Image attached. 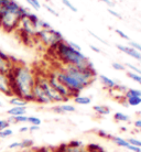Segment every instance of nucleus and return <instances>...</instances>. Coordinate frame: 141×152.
Returning a JSON list of instances; mask_svg holds the SVG:
<instances>
[{
  "label": "nucleus",
  "instance_id": "f257e3e1",
  "mask_svg": "<svg viewBox=\"0 0 141 152\" xmlns=\"http://www.w3.org/2000/svg\"><path fill=\"white\" fill-rule=\"evenodd\" d=\"M12 95L21 97L28 104L33 103L32 91L35 85V74L32 69L20 62L15 63L11 71L8 73Z\"/></svg>",
  "mask_w": 141,
  "mask_h": 152
},
{
  "label": "nucleus",
  "instance_id": "f03ea898",
  "mask_svg": "<svg viewBox=\"0 0 141 152\" xmlns=\"http://www.w3.org/2000/svg\"><path fill=\"white\" fill-rule=\"evenodd\" d=\"M28 10L22 6H20L17 1L10 0L7 4L6 11L0 17V28L7 32L11 33L18 29L20 21L23 17L28 15Z\"/></svg>",
  "mask_w": 141,
  "mask_h": 152
},
{
  "label": "nucleus",
  "instance_id": "7ed1b4c3",
  "mask_svg": "<svg viewBox=\"0 0 141 152\" xmlns=\"http://www.w3.org/2000/svg\"><path fill=\"white\" fill-rule=\"evenodd\" d=\"M50 50H53L58 60L62 61L64 65H74V66H87L89 65L88 58L85 56L80 51L72 49L67 44V42L64 40L58 42L53 46H51Z\"/></svg>",
  "mask_w": 141,
  "mask_h": 152
},
{
  "label": "nucleus",
  "instance_id": "20e7f679",
  "mask_svg": "<svg viewBox=\"0 0 141 152\" xmlns=\"http://www.w3.org/2000/svg\"><path fill=\"white\" fill-rule=\"evenodd\" d=\"M35 83L39 84L43 91H45V94L50 98L52 103H63V102H67L66 99L61 96L54 89L51 85H50L49 80H47V76L45 75H35Z\"/></svg>",
  "mask_w": 141,
  "mask_h": 152
},
{
  "label": "nucleus",
  "instance_id": "39448f33",
  "mask_svg": "<svg viewBox=\"0 0 141 152\" xmlns=\"http://www.w3.org/2000/svg\"><path fill=\"white\" fill-rule=\"evenodd\" d=\"M35 38L49 48L53 46L54 44H56L58 42L63 41V35L58 31L54 30L52 28L46 29V30H39L35 34Z\"/></svg>",
  "mask_w": 141,
  "mask_h": 152
},
{
  "label": "nucleus",
  "instance_id": "423d86ee",
  "mask_svg": "<svg viewBox=\"0 0 141 152\" xmlns=\"http://www.w3.org/2000/svg\"><path fill=\"white\" fill-rule=\"evenodd\" d=\"M46 76H47V80H49L50 85H51L60 95L63 96L66 100H69V99L72 97V93L69 91V88L66 87L65 85H63L60 80H57V77L55 76L54 72H51L49 75H46Z\"/></svg>",
  "mask_w": 141,
  "mask_h": 152
},
{
  "label": "nucleus",
  "instance_id": "0eeeda50",
  "mask_svg": "<svg viewBox=\"0 0 141 152\" xmlns=\"http://www.w3.org/2000/svg\"><path fill=\"white\" fill-rule=\"evenodd\" d=\"M17 62L18 61L15 60V57L8 55V54H6L0 50V72L8 74L11 71L15 63H17Z\"/></svg>",
  "mask_w": 141,
  "mask_h": 152
},
{
  "label": "nucleus",
  "instance_id": "6e6552de",
  "mask_svg": "<svg viewBox=\"0 0 141 152\" xmlns=\"http://www.w3.org/2000/svg\"><path fill=\"white\" fill-rule=\"evenodd\" d=\"M32 95H33V99H34V103L40 104V105H49L52 102L50 100V98L47 97V95L45 94V91H43L41 86L39 84L35 83L33 91H32Z\"/></svg>",
  "mask_w": 141,
  "mask_h": 152
},
{
  "label": "nucleus",
  "instance_id": "1a4fd4ad",
  "mask_svg": "<svg viewBox=\"0 0 141 152\" xmlns=\"http://www.w3.org/2000/svg\"><path fill=\"white\" fill-rule=\"evenodd\" d=\"M0 93L4 94L6 96L12 97V91L11 86H10V80H9V76L8 74L0 72Z\"/></svg>",
  "mask_w": 141,
  "mask_h": 152
},
{
  "label": "nucleus",
  "instance_id": "9d476101",
  "mask_svg": "<svg viewBox=\"0 0 141 152\" xmlns=\"http://www.w3.org/2000/svg\"><path fill=\"white\" fill-rule=\"evenodd\" d=\"M117 49H118L119 51L123 52V53L128 54L129 56L136 58V60H141V53H140V52H138V51L136 49L131 48V46L120 45V44H118V45H117Z\"/></svg>",
  "mask_w": 141,
  "mask_h": 152
},
{
  "label": "nucleus",
  "instance_id": "9b49d317",
  "mask_svg": "<svg viewBox=\"0 0 141 152\" xmlns=\"http://www.w3.org/2000/svg\"><path fill=\"white\" fill-rule=\"evenodd\" d=\"M55 152H86L84 148H72L67 143H62L54 148Z\"/></svg>",
  "mask_w": 141,
  "mask_h": 152
},
{
  "label": "nucleus",
  "instance_id": "f8f14e48",
  "mask_svg": "<svg viewBox=\"0 0 141 152\" xmlns=\"http://www.w3.org/2000/svg\"><path fill=\"white\" fill-rule=\"evenodd\" d=\"M8 116L15 117V116H23L27 114V107H15L12 106L7 110Z\"/></svg>",
  "mask_w": 141,
  "mask_h": 152
},
{
  "label": "nucleus",
  "instance_id": "ddd939ff",
  "mask_svg": "<svg viewBox=\"0 0 141 152\" xmlns=\"http://www.w3.org/2000/svg\"><path fill=\"white\" fill-rule=\"evenodd\" d=\"M9 104H10L11 106H15V107H27V105H28V103L24 99H22L21 97H17V96L10 97Z\"/></svg>",
  "mask_w": 141,
  "mask_h": 152
},
{
  "label": "nucleus",
  "instance_id": "4468645a",
  "mask_svg": "<svg viewBox=\"0 0 141 152\" xmlns=\"http://www.w3.org/2000/svg\"><path fill=\"white\" fill-rule=\"evenodd\" d=\"M99 78H100V80H102V83H103L107 88H109V89H115L116 86H117L116 82L113 80L111 78H109V77H107V76L99 75Z\"/></svg>",
  "mask_w": 141,
  "mask_h": 152
},
{
  "label": "nucleus",
  "instance_id": "2eb2a0df",
  "mask_svg": "<svg viewBox=\"0 0 141 152\" xmlns=\"http://www.w3.org/2000/svg\"><path fill=\"white\" fill-rule=\"evenodd\" d=\"M93 109L100 116H105V115H109L110 114V109L109 107L107 106H103V105H96V106L93 107Z\"/></svg>",
  "mask_w": 141,
  "mask_h": 152
},
{
  "label": "nucleus",
  "instance_id": "dca6fc26",
  "mask_svg": "<svg viewBox=\"0 0 141 152\" xmlns=\"http://www.w3.org/2000/svg\"><path fill=\"white\" fill-rule=\"evenodd\" d=\"M130 97H141L140 89H134V88H128L125 91V98L128 99Z\"/></svg>",
  "mask_w": 141,
  "mask_h": 152
},
{
  "label": "nucleus",
  "instance_id": "f3484780",
  "mask_svg": "<svg viewBox=\"0 0 141 152\" xmlns=\"http://www.w3.org/2000/svg\"><path fill=\"white\" fill-rule=\"evenodd\" d=\"M85 150H86L87 152H105V150H104L103 147H100L99 145L94 143V142L88 143V145H86Z\"/></svg>",
  "mask_w": 141,
  "mask_h": 152
},
{
  "label": "nucleus",
  "instance_id": "a211bd4d",
  "mask_svg": "<svg viewBox=\"0 0 141 152\" xmlns=\"http://www.w3.org/2000/svg\"><path fill=\"white\" fill-rule=\"evenodd\" d=\"M111 140H113V142H114L115 145H117L118 147H122V148H128V145H129L128 141H127L126 139H123V138L114 137V136H113Z\"/></svg>",
  "mask_w": 141,
  "mask_h": 152
},
{
  "label": "nucleus",
  "instance_id": "6ab92c4d",
  "mask_svg": "<svg viewBox=\"0 0 141 152\" xmlns=\"http://www.w3.org/2000/svg\"><path fill=\"white\" fill-rule=\"evenodd\" d=\"M34 145V141L32 139H23L22 141H20V148L23 150H28V149H32Z\"/></svg>",
  "mask_w": 141,
  "mask_h": 152
},
{
  "label": "nucleus",
  "instance_id": "aec40b11",
  "mask_svg": "<svg viewBox=\"0 0 141 152\" xmlns=\"http://www.w3.org/2000/svg\"><path fill=\"white\" fill-rule=\"evenodd\" d=\"M114 119L118 122H128L130 120V117L128 115L123 114V113H115Z\"/></svg>",
  "mask_w": 141,
  "mask_h": 152
},
{
  "label": "nucleus",
  "instance_id": "412c9836",
  "mask_svg": "<svg viewBox=\"0 0 141 152\" xmlns=\"http://www.w3.org/2000/svg\"><path fill=\"white\" fill-rule=\"evenodd\" d=\"M74 102H75L76 104H78V105H88V104H91L92 99L89 98V97H87V96H80V95L74 98Z\"/></svg>",
  "mask_w": 141,
  "mask_h": 152
},
{
  "label": "nucleus",
  "instance_id": "4be33fe9",
  "mask_svg": "<svg viewBox=\"0 0 141 152\" xmlns=\"http://www.w3.org/2000/svg\"><path fill=\"white\" fill-rule=\"evenodd\" d=\"M28 122L31 126H40L42 124V120L35 116H28Z\"/></svg>",
  "mask_w": 141,
  "mask_h": 152
},
{
  "label": "nucleus",
  "instance_id": "5701e85b",
  "mask_svg": "<svg viewBox=\"0 0 141 152\" xmlns=\"http://www.w3.org/2000/svg\"><path fill=\"white\" fill-rule=\"evenodd\" d=\"M127 103L129 106H138L141 104V97H130L127 99Z\"/></svg>",
  "mask_w": 141,
  "mask_h": 152
},
{
  "label": "nucleus",
  "instance_id": "b1692460",
  "mask_svg": "<svg viewBox=\"0 0 141 152\" xmlns=\"http://www.w3.org/2000/svg\"><path fill=\"white\" fill-rule=\"evenodd\" d=\"M13 134V130L10 129V128H7V129H4L0 131V138L1 139H6V138L11 137Z\"/></svg>",
  "mask_w": 141,
  "mask_h": 152
},
{
  "label": "nucleus",
  "instance_id": "393cba45",
  "mask_svg": "<svg viewBox=\"0 0 141 152\" xmlns=\"http://www.w3.org/2000/svg\"><path fill=\"white\" fill-rule=\"evenodd\" d=\"M67 145L72 148H84V145L80 140H72L67 142Z\"/></svg>",
  "mask_w": 141,
  "mask_h": 152
},
{
  "label": "nucleus",
  "instance_id": "a878e982",
  "mask_svg": "<svg viewBox=\"0 0 141 152\" xmlns=\"http://www.w3.org/2000/svg\"><path fill=\"white\" fill-rule=\"evenodd\" d=\"M127 75L129 76L132 80L137 82L138 84H140L141 85V76L140 75H138V74H136V73H134V72H128L127 73Z\"/></svg>",
  "mask_w": 141,
  "mask_h": 152
},
{
  "label": "nucleus",
  "instance_id": "bb28decb",
  "mask_svg": "<svg viewBox=\"0 0 141 152\" xmlns=\"http://www.w3.org/2000/svg\"><path fill=\"white\" fill-rule=\"evenodd\" d=\"M61 109L63 110V113H74L76 110L75 107L72 106V105H61Z\"/></svg>",
  "mask_w": 141,
  "mask_h": 152
},
{
  "label": "nucleus",
  "instance_id": "cd10ccee",
  "mask_svg": "<svg viewBox=\"0 0 141 152\" xmlns=\"http://www.w3.org/2000/svg\"><path fill=\"white\" fill-rule=\"evenodd\" d=\"M28 4H30L32 8H34L35 10H40L41 8V4L39 2V0H26Z\"/></svg>",
  "mask_w": 141,
  "mask_h": 152
},
{
  "label": "nucleus",
  "instance_id": "c85d7f7f",
  "mask_svg": "<svg viewBox=\"0 0 141 152\" xmlns=\"http://www.w3.org/2000/svg\"><path fill=\"white\" fill-rule=\"evenodd\" d=\"M128 143L131 145H134V147H138V148H141V141L138 140V139H134V138H129L128 139Z\"/></svg>",
  "mask_w": 141,
  "mask_h": 152
},
{
  "label": "nucleus",
  "instance_id": "c756f323",
  "mask_svg": "<svg viewBox=\"0 0 141 152\" xmlns=\"http://www.w3.org/2000/svg\"><path fill=\"white\" fill-rule=\"evenodd\" d=\"M9 1L10 0H0V17L6 11V8H7V4Z\"/></svg>",
  "mask_w": 141,
  "mask_h": 152
},
{
  "label": "nucleus",
  "instance_id": "7c9ffc66",
  "mask_svg": "<svg viewBox=\"0 0 141 152\" xmlns=\"http://www.w3.org/2000/svg\"><path fill=\"white\" fill-rule=\"evenodd\" d=\"M97 134H98L100 138H104V139H111V138H113V136L109 134L108 132H106L105 130H98V131H97Z\"/></svg>",
  "mask_w": 141,
  "mask_h": 152
},
{
  "label": "nucleus",
  "instance_id": "2f4dec72",
  "mask_svg": "<svg viewBox=\"0 0 141 152\" xmlns=\"http://www.w3.org/2000/svg\"><path fill=\"white\" fill-rule=\"evenodd\" d=\"M10 124L8 122L7 119H0V131L4 129H7V128H10Z\"/></svg>",
  "mask_w": 141,
  "mask_h": 152
},
{
  "label": "nucleus",
  "instance_id": "473e14b6",
  "mask_svg": "<svg viewBox=\"0 0 141 152\" xmlns=\"http://www.w3.org/2000/svg\"><path fill=\"white\" fill-rule=\"evenodd\" d=\"M126 66H127V67H129L131 71H134V73H136V74H138V75L141 76V69H138L137 66H134V65L130 64V63H126Z\"/></svg>",
  "mask_w": 141,
  "mask_h": 152
},
{
  "label": "nucleus",
  "instance_id": "72a5a7b5",
  "mask_svg": "<svg viewBox=\"0 0 141 152\" xmlns=\"http://www.w3.org/2000/svg\"><path fill=\"white\" fill-rule=\"evenodd\" d=\"M62 2H63V4H65L66 7L69 8V9H71V10H72L73 12H76V11H77L76 8L74 7V6H73V4H71V2H69V0H62Z\"/></svg>",
  "mask_w": 141,
  "mask_h": 152
},
{
  "label": "nucleus",
  "instance_id": "f704fd0d",
  "mask_svg": "<svg viewBox=\"0 0 141 152\" xmlns=\"http://www.w3.org/2000/svg\"><path fill=\"white\" fill-rule=\"evenodd\" d=\"M9 149H19L20 148V141H15V142H11L10 145H8Z\"/></svg>",
  "mask_w": 141,
  "mask_h": 152
},
{
  "label": "nucleus",
  "instance_id": "c9c22d12",
  "mask_svg": "<svg viewBox=\"0 0 141 152\" xmlns=\"http://www.w3.org/2000/svg\"><path fill=\"white\" fill-rule=\"evenodd\" d=\"M113 67H114L115 69H117V71H123L125 69V66L123 65H121L120 63H113Z\"/></svg>",
  "mask_w": 141,
  "mask_h": 152
},
{
  "label": "nucleus",
  "instance_id": "e433bc0d",
  "mask_svg": "<svg viewBox=\"0 0 141 152\" xmlns=\"http://www.w3.org/2000/svg\"><path fill=\"white\" fill-rule=\"evenodd\" d=\"M116 33H117V34H118L120 38L125 39V40H129V37H128L126 33H123L121 30H118V29H117V30H116Z\"/></svg>",
  "mask_w": 141,
  "mask_h": 152
},
{
  "label": "nucleus",
  "instance_id": "4c0bfd02",
  "mask_svg": "<svg viewBox=\"0 0 141 152\" xmlns=\"http://www.w3.org/2000/svg\"><path fill=\"white\" fill-rule=\"evenodd\" d=\"M130 45H131V48L136 49L138 52H140V53H141V45H140V44H138V43H136V42L131 41V42H130Z\"/></svg>",
  "mask_w": 141,
  "mask_h": 152
},
{
  "label": "nucleus",
  "instance_id": "58836bf2",
  "mask_svg": "<svg viewBox=\"0 0 141 152\" xmlns=\"http://www.w3.org/2000/svg\"><path fill=\"white\" fill-rule=\"evenodd\" d=\"M67 44H69L72 49L74 50H76V51H82V49H80V45H77L76 43H74V42H67Z\"/></svg>",
  "mask_w": 141,
  "mask_h": 152
},
{
  "label": "nucleus",
  "instance_id": "ea45409f",
  "mask_svg": "<svg viewBox=\"0 0 141 152\" xmlns=\"http://www.w3.org/2000/svg\"><path fill=\"white\" fill-rule=\"evenodd\" d=\"M52 110H53L54 113H56V114H60V115L64 114V113H63V110L61 109V106H54V107H52Z\"/></svg>",
  "mask_w": 141,
  "mask_h": 152
},
{
  "label": "nucleus",
  "instance_id": "a19ab883",
  "mask_svg": "<svg viewBox=\"0 0 141 152\" xmlns=\"http://www.w3.org/2000/svg\"><path fill=\"white\" fill-rule=\"evenodd\" d=\"M127 149H129L130 151H134V152H141V148H138V147H134V145H128Z\"/></svg>",
  "mask_w": 141,
  "mask_h": 152
},
{
  "label": "nucleus",
  "instance_id": "79ce46f5",
  "mask_svg": "<svg viewBox=\"0 0 141 152\" xmlns=\"http://www.w3.org/2000/svg\"><path fill=\"white\" fill-rule=\"evenodd\" d=\"M44 8H45V9H46V10H47V11H49V12H51L52 15H56V17H57V15H58V13H57V12L55 11L54 9H52V8H51V7H49V6H46V4H45V6H44Z\"/></svg>",
  "mask_w": 141,
  "mask_h": 152
},
{
  "label": "nucleus",
  "instance_id": "37998d69",
  "mask_svg": "<svg viewBox=\"0 0 141 152\" xmlns=\"http://www.w3.org/2000/svg\"><path fill=\"white\" fill-rule=\"evenodd\" d=\"M38 130H40V126H30V127H29V131H30L31 133L35 132V131H38Z\"/></svg>",
  "mask_w": 141,
  "mask_h": 152
},
{
  "label": "nucleus",
  "instance_id": "c03bdc74",
  "mask_svg": "<svg viewBox=\"0 0 141 152\" xmlns=\"http://www.w3.org/2000/svg\"><path fill=\"white\" fill-rule=\"evenodd\" d=\"M28 131H29V127L23 126V127H20V128H19V132H21V133L28 132Z\"/></svg>",
  "mask_w": 141,
  "mask_h": 152
},
{
  "label": "nucleus",
  "instance_id": "a18cd8bd",
  "mask_svg": "<svg viewBox=\"0 0 141 152\" xmlns=\"http://www.w3.org/2000/svg\"><path fill=\"white\" fill-rule=\"evenodd\" d=\"M43 152H55L52 147H43Z\"/></svg>",
  "mask_w": 141,
  "mask_h": 152
},
{
  "label": "nucleus",
  "instance_id": "49530a36",
  "mask_svg": "<svg viewBox=\"0 0 141 152\" xmlns=\"http://www.w3.org/2000/svg\"><path fill=\"white\" fill-rule=\"evenodd\" d=\"M108 12H109V13H111L113 15H115V17H117V18H121V17H120V15H119L118 12L114 11V10H111V9H108Z\"/></svg>",
  "mask_w": 141,
  "mask_h": 152
},
{
  "label": "nucleus",
  "instance_id": "de8ad7c7",
  "mask_svg": "<svg viewBox=\"0 0 141 152\" xmlns=\"http://www.w3.org/2000/svg\"><path fill=\"white\" fill-rule=\"evenodd\" d=\"M134 125V127H136V128H138V129L140 130L141 129V119H139V120H136Z\"/></svg>",
  "mask_w": 141,
  "mask_h": 152
},
{
  "label": "nucleus",
  "instance_id": "09e8293b",
  "mask_svg": "<svg viewBox=\"0 0 141 152\" xmlns=\"http://www.w3.org/2000/svg\"><path fill=\"white\" fill-rule=\"evenodd\" d=\"M89 33H91V34H92L93 37H94V38H95V39H97V40H99V41H100V42H103V43H105V41H104L103 39H100V38H99V37H97V35H96V34H94L93 32H89Z\"/></svg>",
  "mask_w": 141,
  "mask_h": 152
},
{
  "label": "nucleus",
  "instance_id": "8fccbe9b",
  "mask_svg": "<svg viewBox=\"0 0 141 152\" xmlns=\"http://www.w3.org/2000/svg\"><path fill=\"white\" fill-rule=\"evenodd\" d=\"M91 49H92L93 51H95V52H97V53H99V52H100V50H99L98 48H96V46H94V45H91Z\"/></svg>",
  "mask_w": 141,
  "mask_h": 152
},
{
  "label": "nucleus",
  "instance_id": "3c124183",
  "mask_svg": "<svg viewBox=\"0 0 141 152\" xmlns=\"http://www.w3.org/2000/svg\"><path fill=\"white\" fill-rule=\"evenodd\" d=\"M32 152H43V147H41V148L33 149V151H32Z\"/></svg>",
  "mask_w": 141,
  "mask_h": 152
},
{
  "label": "nucleus",
  "instance_id": "603ef678",
  "mask_svg": "<svg viewBox=\"0 0 141 152\" xmlns=\"http://www.w3.org/2000/svg\"><path fill=\"white\" fill-rule=\"evenodd\" d=\"M102 1H103V2H105V4H107L108 6H111V4H113V2H111L110 0H102Z\"/></svg>",
  "mask_w": 141,
  "mask_h": 152
},
{
  "label": "nucleus",
  "instance_id": "864d4df0",
  "mask_svg": "<svg viewBox=\"0 0 141 152\" xmlns=\"http://www.w3.org/2000/svg\"><path fill=\"white\" fill-rule=\"evenodd\" d=\"M4 106V104H2V102H0V107H2Z\"/></svg>",
  "mask_w": 141,
  "mask_h": 152
},
{
  "label": "nucleus",
  "instance_id": "5fc2aeb1",
  "mask_svg": "<svg viewBox=\"0 0 141 152\" xmlns=\"http://www.w3.org/2000/svg\"><path fill=\"white\" fill-rule=\"evenodd\" d=\"M140 132H141V129H140Z\"/></svg>",
  "mask_w": 141,
  "mask_h": 152
},
{
  "label": "nucleus",
  "instance_id": "6e6d98bb",
  "mask_svg": "<svg viewBox=\"0 0 141 152\" xmlns=\"http://www.w3.org/2000/svg\"><path fill=\"white\" fill-rule=\"evenodd\" d=\"M105 152H107V151H105Z\"/></svg>",
  "mask_w": 141,
  "mask_h": 152
},
{
  "label": "nucleus",
  "instance_id": "4d7b16f0",
  "mask_svg": "<svg viewBox=\"0 0 141 152\" xmlns=\"http://www.w3.org/2000/svg\"><path fill=\"white\" fill-rule=\"evenodd\" d=\"M86 152H87V151H86Z\"/></svg>",
  "mask_w": 141,
  "mask_h": 152
}]
</instances>
